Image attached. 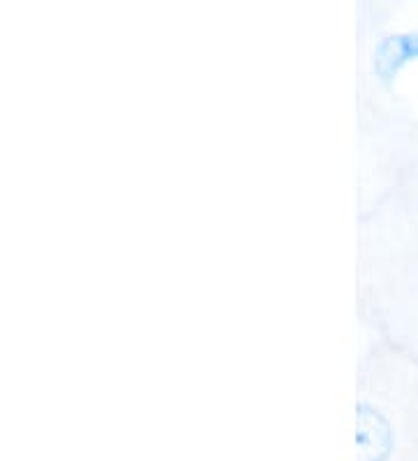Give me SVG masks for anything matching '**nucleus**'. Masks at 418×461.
Instances as JSON below:
<instances>
[{
    "label": "nucleus",
    "mask_w": 418,
    "mask_h": 461,
    "mask_svg": "<svg viewBox=\"0 0 418 461\" xmlns=\"http://www.w3.org/2000/svg\"><path fill=\"white\" fill-rule=\"evenodd\" d=\"M358 114L362 170H377L360 198L388 189L418 135V3H368L358 22Z\"/></svg>",
    "instance_id": "f257e3e1"
},
{
    "label": "nucleus",
    "mask_w": 418,
    "mask_h": 461,
    "mask_svg": "<svg viewBox=\"0 0 418 461\" xmlns=\"http://www.w3.org/2000/svg\"><path fill=\"white\" fill-rule=\"evenodd\" d=\"M358 312L369 336L418 357V201L400 186L360 201Z\"/></svg>",
    "instance_id": "f03ea898"
},
{
    "label": "nucleus",
    "mask_w": 418,
    "mask_h": 461,
    "mask_svg": "<svg viewBox=\"0 0 418 461\" xmlns=\"http://www.w3.org/2000/svg\"><path fill=\"white\" fill-rule=\"evenodd\" d=\"M356 461H418V357L377 336L358 359Z\"/></svg>",
    "instance_id": "7ed1b4c3"
},
{
    "label": "nucleus",
    "mask_w": 418,
    "mask_h": 461,
    "mask_svg": "<svg viewBox=\"0 0 418 461\" xmlns=\"http://www.w3.org/2000/svg\"><path fill=\"white\" fill-rule=\"evenodd\" d=\"M390 186H400V189H405L409 196L418 201V135L409 142L407 152L402 157Z\"/></svg>",
    "instance_id": "20e7f679"
}]
</instances>
